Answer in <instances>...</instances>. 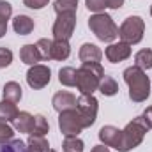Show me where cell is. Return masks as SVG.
<instances>
[{
  "mask_svg": "<svg viewBox=\"0 0 152 152\" xmlns=\"http://www.w3.org/2000/svg\"><path fill=\"white\" fill-rule=\"evenodd\" d=\"M124 80L129 87V99L133 103H143L151 96V80L143 69L131 66L124 71Z\"/></svg>",
  "mask_w": 152,
  "mask_h": 152,
  "instance_id": "1",
  "label": "cell"
},
{
  "mask_svg": "<svg viewBox=\"0 0 152 152\" xmlns=\"http://www.w3.org/2000/svg\"><path fill=\"white\" fill-rule=\"evenodd\" d=\"M104 76V69L99 62H85L76 69V87L81 94H94L99 88V81Z\"/></svg>",
  "mask_w": 152,
  "mask_h": 152,
  "instance_id": "2",
  "label": "cell"
},
{
  "mask_svg": "<svg viewBox=\"0 0 152 152\" xmlns=\"http://www.w3.org/2000/svg\"><path fill=\"white\" fill-rule=\"evenodd\" d=\"M147 131H149V126L145 124V120H143L142 115L136 117V118H133L122 129V140H120L118 152H129V151H133V149H136L143 142Z\"/></svg>",
  "mask_w": 152,
  "mask_h": 152,
  "instance_id": "3",
  "label": "cell"
},
{
  "mask_svg": "<svg viewBox=\"0 0 152 152\" xmlns=\"http://www.w3.org/2000/svg\"><path fill=\"white\" fill-rule=\"evenodd\" d=\"M88 28L94 32V36L99 41H104V42H112L118 37V27L113 23L112 16L104 12L92 14L88 18Z\"/></svg>",
  "mask_w": 152,
  "mask_h": 152,
  "instance_id": "4",
  "label": "cell"
},
{
  "mask_svg": "<svg viewBox=\"0 0 152 152\" xmlns=\"http://www.w3.org/2000/svg\"><path fill=\"white\" fill-rule=\"evenodd\" d=\"M145 32V23L140 16H129L124 20V23L118 28V37L122 39V42L127 44H138L143 39Z\"/></svg>",
  "mask_w": 152,
  "mask_h": 152,
  "instance_id": "5",
  "label": "cell"
},
{
  "mask_svg": "<svg viewBox=\"0 0 152 152\" xmlns=\"http://www.w3.org/2000/svg\"><path fill=\"white\" fill-rule=\"evenodd\" d=\"M58 127H60V133L64 136H78L81 133V129H85L83 126V118L78 110H67V112H62L58 117Z\"/></svg>",
  "mask_w": 152,
  "mask_h": 152,
  "instance_id": "6",
  "label": "cell"
},
{
  "mask_svg": "<svg viewBox=\"0 0 152 152\" xmlns=\"http://www.w3.org/2000/svg\"><path fill=\"white\" fill-rule=\"evenodd\" d=\"M76 27V12H62L57 14V20L53 23V37L58 41H69Z\"/></svg>",
  "mask_w": 152,
  "mask_h": 152,
  "instance_id": "7",
  "label": "cell"
},
{
  "mask_svg": "<svg viewBox=\"0 0 152 152\" xmlns=\"http://www.w3.org/2000/svg\"><path fill=\"white\" fill-rule=\"evenodd\" d=\"M97 99L92 96V94H81L78 97V103H76V110L80 112L81 118H83V126L85 127H90L96 118H97Z\"/></svg>",
  "mask_w": 152,
  "mask_h": 152,
  "instance_id": "8",
  "label": "cell"
},
{
  "mask_svg": "<svg viewBox=\"0 0 152 152\" xmlns=\"http://www.w3.org/2000/svg\"><path fill=\"white\" fill-rule=\"evenodd\" d=\"M50 80H51V71L48 66L36 64V66H30V69L27 71V83L34 90L44 88L50 83Z\"/></svg>",
  "mask_w": 152,
  "mask_h": 152,
  "instance_id": "9",
  "label": "cell"
},
{
  "mask_svg": "<svg viewBox=\"0 0 152 152\" xmlns=\"http://www.w3.org/2000/svg\"><path fill=\"white\" fill-rule=\"evenodd\" d=\"M104 57L108 58V62L112 64H118L126 58L131 57V44L127 42H112L106 50H104Z\"/></svg>",
  "mask_w": 152,
  "mask_h": 152,
  "instance_id": "10",
  "label": "cell"
},
{
  "mask_svg": "<svg viewBox=\"0 0 152 152\" xmlns=\"http://www.w3.org/2000/svg\"><path fill=\"white\" fill-rule=\"evenodd\" d=\"M99 140L104 147H113L118 151L120 140H122V131L115 126H103L99 129Z\"/></svg>",
  "mask_w": 152,
  "mask_h": 152,
  "instance_id": "11",
  "label": "cell"
},
{
  "mask_svg": "<svg viewBox=\"0 0 152 152\" xmlns=\"http://www.w3.org/2000/svg\"><path fill=\"white\" fill-rule=\"evenodd\" d=\"M76 103H78L76 96L71 94V92H66V90L57 92V94L53 96V99H51V104H53V108H55L58 113L67 112V110H75Z\"/></svg>",
  "mask_w": 152,
  "mask_h": 152,
  "instance_id": "12",
  "label": "cell"
},
{
  "mask_svg": "<svg viewBox=\"0 0 152 152\" xmlns=\"http://www.w3.org/2000/svg\"><path fill=\"white\" fill-rule=\"evenodd\" d=\"M78 57H80V60H81L83 64H85V62H99L101 57H103V51H101L96 44L85 42V44H81Z\"/></svg>",
  "mask_w": 152,
  "mask_h": 152,
  "instance_id": "13",
  "label": "cell"
},
{
  "mask_svg": "<svg viewBox=\"0 0 152 152\" xmlns=\"http://www.w3.org/2000/svg\"><path fill=\"white\" fill-rule=\"evenodd\" d=\"M12 28L16 34L20 36H28L32 30H34V20L30 16H25V14H18L14 20H12Z\"/></svg>",
  "mask_w": 152,
  "mask_h": 152,
  "instance_id": "14",
  "label": "cell"
},
{
  "mask_svg": "<svg viewBox=\"0 0 152 152\" xmlns=\"http://www.w3.org/2000/svg\"><path fill=\"white\" fill-rule=\"evenodd\" d=\"M32 126H34V115H30L28 112H20L16 115V118L12 120V127L20 133H28L30 134Z\"/></svg>",
  "mask_w": 152,
  "mask_h": 152,
  "instance_id": "15",
  "label": "cell"
},
{
  "mask_svg": "<svg viewBox=\"0 0 152 152\" xmlns=\"http://www.w3.org/2000/svg\"><path fill=\"white\" fill-rule=\"evenodd\" d=\"M20 58H21V62L27 64V66H36L39 60H42L36 44H25V46L21 48V51H20Z\"/></svg>",
  "mask_w": 152,
  "mask_h": 152,
  "instance_id": "16",
  "label": "cell"
},
{
  "mask_svg": "<svg viewBox=\"0 0 152 152\" xmlns=\"http://www.w3.org/2000/svg\"><path fill=\"white\" fill-rule=\"evenodd\" d=\"M2 96H4V101H9V103H18L21 99V87L20 83L16 81H7L4 85V90H2Z\"/></svg>",
  "mask_w": 152,
  "mask_h": 152,
  "instance_id": "17",
  "label": "cell"
},
{
  "mask_svg": "<svg viewBox=\"0 0 152 152\" xmlns=\"http://www.w3.org/2000/svg\"><path fill=\"white\" fill-rule=\"evenodd\" d=\"M69 55H71L69 41H58V39H55L53 46H51V58H55V60H66Z\"/></svg>",
  "mask_w": 152,
  "mask_h": 152,
  "instance_id": "18",
  "label": "cell"
},
{
  "mask_svg": "<svg viewBox=\"0 0 152 152\" xmlns=\"http://www.w3.org/2000/svg\"><path fill=\"white\" fill-rule=\"evenodd\" d=\"M103 96H108V97H112L115 96L117 92H118V83L115 81V78L112 76H103L101 78V81H99V88H97Z\"/></svg>",
  "mask_w": 152,
  "mask_h": 152,
  "instance_id": "19",
  "label": "cell"
},
{
  "mask_svg": "<svg viewBox=\"0 0 152 152\" xmlns=\"http://www.w3.org/2000/svg\"><path fill=\"white\" fill-rule=\"evenodd\" d=\"M20 113L14 103L9 101H0V122H12L16 115Z\"/></svg>",
  "mask_w": 152,
  "mask_h": 152,
  "instance_id": "20",
  "label": "cell"
},
{
  "mask_svg": "<svg viewBox=\"0 0 152 152\" xmlns=\"http://www.w3.org/2000/svg\"><path fill=\"white\" fill-rule=\"evenodd\" d=\"M134 66L147 71V69H152V50L145 48V50H140L136 55H134Z\"/></svg>",
  "mask_w": 152,
  "mask_h": 152,
  "instance_id": "21",
  "label": "cell"
},
{
  "mask_svg": "<svg viewBox=\"0 0 152 152\" xmlns=\"http://www.w3.org/2000/svg\"><path fill=\"white\" fill-rule=\"evenodd\" d=\"M0 152H30L28 145L21 140H7L4 143H0Z\"/></svg>",
  "mask_w": 152,
  "mask_h": 152,
  "instance_id": "22",
  "label": "cell"
},
{
  "mask_svg": "<svg viewBox=\"0 0 152 152\" xmlns=\"http://www.w3.org/2000/svg\"><path fill=\"white\" fill-rule=\"evenodd\" d=\"M27 145H28V149L30 152H48L50 149V145H48V140L44 138V136H34V134H30V138L27 140Z\"/></svg>",
  "mask_w": 152,
  "mask_h": 152,
  "instance_id": "23",
  "label": "cell"
},
{
  "mask_svg": "<svg viewBox=\"0 0 152 152\" xmlns=\"http://www.w3.org/2000/svg\"><path fill=\"white\" fill-rule=\"evenodd\" d=\"M58 81L66 87H76V69L75 67H62L58 71Z\"/></svg>",
  "mask_w": 152,
  "mask_h": 152,
  "instance_id": "24",
  "label": "cell"
},
{
  "mask_svg": "<svg viewBox=\"0 0 152 152\" xmlns=\"http://www.w3.org/2000/svg\"><path fill=\"white\" fill-rule=\"evenodd\" d=\"M48 131H50L48 120H46L42 115H36V117H34V126H32L30 134H34V136H44Z\"/></svg>",
  "mask_w": 152,
  "mask_h": 152,
  "instance_id": "25",
  "label": "cell"
},
{
  "mask_svg": "<svg viewBox=\"0 0 152 152\" xmlns=\"http://www.w3.org/2000/svg\"><path fill=\"white\" fill-rule=\"evenodd\" d=\"M76 7H78V0H55V4H53V9L57 14L76 12Z\"/></svg>",
  "mask_w": 152,
  "mask_h": 152,
  "instance_id": "26",
  "label": "cell"
},
{
  "mask_svg": "<svg viewBox=\"0 0 152 152\" xmlns=\"http://www.w3.org/2000/svg\"><path fill=\"white\" fill-rule=\"evenodd\" d=\"M83 147L85 145L78 136H66V140L62 143L64 152H83Z\"/></svg>",
  "mask_w": 152,
  "mask_h": 152,
  "instance_id": "27",
  "label": "cell"
},
{
  "mask_svg": "<svg viewBox=\"0 0 152 152\" xmlns=\"http://www.w3.org/2000/svg\"><path fill=\"white\" fill-rule=\"evenodd\" d=\"M36 46H37L39 55H41L42 60H50L51 58V46H53L51 39H39L36 42Z\"/></svg>",
  "mask_w": 152,
  "mask_h": 152,
  "instance_id": "28",
  "label": "cell"
},
{
  "mask_svg": "<svg viewBox=\"0 0 152 152\" xmlns=\"http://www.w3.org/2000/svg\"><path fill=\"white\" fill-rule=\"evenodd\" d=\"M85 5H87V9L88 11H92V12H103L106 7H108V4H106V0H85Z\"/></svg>",
  "mask_w": 152,
  "mask_h": 152,
  "instance_id": "29",
  "label": "cell"
},
{
  "mask_svg": "<svg viewBox=\"0 0 152 152\" xmlns=\"http://www.w3.org/2000/svg\"><path fill=\"white\" fill-rule=\"evenodd\" d=\"M12 136H14V129L7 122H0V143L12 140Z\"/></svg>",
  "mask_w": 152,
  "mask_h": 152,
  "instance_id": "30",
  "label": "cell"
},
{
  "mask_svg": "<svg viewBox=\"0 0 152 152\" xmlns=\"http://www.w3.org/2000/svg\"><path fill=\"white\" fill-rule=\"evenodd\" d=\"M12 14V5L5 0H0V21L2 23H7V20L11 18Z\"/></svg>",
  "mask_w": 152,
  "mask_h": 152,
  "instance_id": "31",
  "label": "cell"
},
{
  "mask_svg": "<svg viewBox=\"0 0 152 152\" xmlns=\"http://www.w3.org/2000/svg\"><path fill=\"white\" fill-rule=\"evenodd\" d=\"M12 62V51L9 48H0V69L11 66Z\"/></svg>",
  "mask_w": 152,
  "mask_h": 152,
  "instance_id": "32",
  "label": "cell"
},
{
  "mask_svg": "<svg viewBox=\"0 0 152 152\" xmlns=\"http://www.w3.org/2000/svg\"><path fill=\"white\" fill-rule=\"evenodd\" d=\"M23 4L28 9H42L44 5H48V0H23Z\"/></svg>",
  "mask_w": 152,
  "mask_h": 152,
  "instance_id": "33",
  "label": "cell"
},
{
  "mask_svg": "<svg viewBox=\"0 0 152 152\" xmlns=\"http://www.w3.org/2000/svg\"><path fill=\"white\" fill-rule=\"evenodd\" d=\"M143 120H145V124L149 126V129H152V106H149L145 112H143Z\"/></svg>",
  "mask_w": 152,
  "mask_h": 152,
  "instance_id": "34",
  "label": "cell"
},
{
  "mask_svg": "<svg viewBox=\"0 0 152 152\" xmlns=\"http://www.w3.org/2000/svg\"><path fill=\"white\" fill-rule=\"evenodd\" d=\"M106 4L110 9H120L124 5V0H106Z\"/></svg>",
  "mask_w": 152,
  "mask_h": 152,
  "instance_id": "35",
  "label": "cell"
},
{
  "mask_svg": "<svg viewBox=\"0 0 152 152\" xmlns=\"http://www.w3.org/2000/svg\"><path fill=\"white\" fill-rule=\"evenodd\" d=\"M90 152H110V151H108V147H104V145H96V147H92Z\"/></svg>",
  "mask_w": 152,
  "mask_h": 152,
  "instance_id": "36",
  "label": "cell"
},
{
  "mask_svg": "<svg viewBox=\"0 0 152 152\" xmlns=\"http://www.w3.org/2000/svg\"><path fill=\"white\" fill-rule=\"evenodd\" d=\"M7 34V23H2L0 21V37H4Z\"/></svg>",
  "mask_w": 152,
  "mask_h": 152,
  "instance_id": "37",
  "label": "cell"
},
{
  "mask_svg": "<svg viewBox=\"0 0 152 152\" xmlns=\"http://www.w3.org/2000/svg\"><path fill=\"white\" fill-rule=\"evenodd\" d=\"M48 152H57V151H53V149H50V151H48Z\"/></svg>",
  "mask_w": 152,
  "mask_h": 152,
  "instance_id": "38",
  "label": "cell"
},
{
  "mask_svg": "<svg viewBox=\"0 0 152 152\" xmlns=\"http://www.w3.org/2000/svg\"><path fill=\"white\" fill-rule=\"evenodd\" d=\"M151 16H152V5H151Z\"/></svg>",
  "mask_w": 152,
  "mask_h": 152,
  "instance_id": "39",
  "label": "cell"
}]
</instances>
